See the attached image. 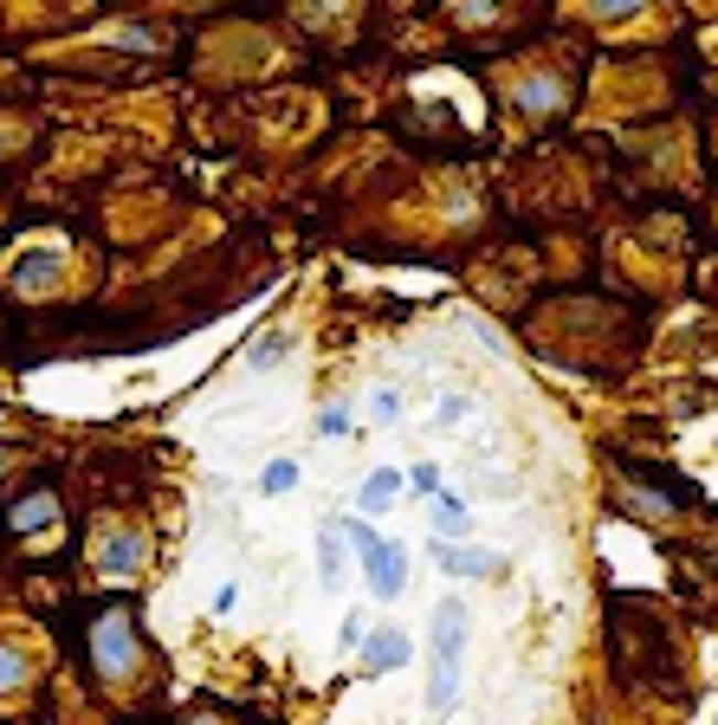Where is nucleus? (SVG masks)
Returning <instances> with one entry per match:
<instances>
[{"instance_id": "f3484780", "label": "nucleus", "mask_w": 718, "mask_h": 725, "mask_svg": "<svg viewBox=\"0 0 718 725\" xmlns=\"http://www.w3.org/2000/svg\"><path fill=\"white\" fill-rule=\"evenodd\" d=\"M408 480L421 486V492H440V467H415V473H408Z\"/></svg>"}, {"instance_id": "f257e3e1", "label": "nucleus", "mask_w": 718, "mask_h": 725, "mask_svg": "<svg viewBox=\"0 0 718 725\" xmlns=\"http://www.w3.org/2000/svg\"><path fill=\"white\" fill-rule=\"evenodd\" d=\"M343 532H350V544L363 551V577H369V589L376 596H401V583H408V571H401V544H388L376 525H363V519H343Z\"/></svg>"}, {"instance_id": "ddd939ff", "label": "nucleus", "mask_w": 718, "mask_h": 725, "mask_svg": "<svg viewBox=\"0 0 718 725\" xmlns=\"http://www.w3.org/2000/svg\"><path fill=\"white\" fill-rule=\"evenodd\" d=\"M363 641H369V616L350 609V616H343V648H363Z\"/></svg>"}, {"instance_id": "9b49d317", "label": "nucleus", "mask_w": 718, "mask_h": 725, "mask_svg": "<svg viewBox=\"0 0 718 725\" xmlns=\"http://www.w3.org/2000/svg\"><path fill=\"white\" fill-rule=\"evenodd\" d=\"M291 486H298V460H272V467L259 473V492H266V499H279Z\"/></svg>"}, {"instance_id": "7ed1b4c3", "label": "nucleus", "mask_w": 718, "mask_h": 725, "mask_svg": "<svg viewBox=\"0 0 718 725\" xmlns=\"http://www.w3.org/2000/svg\"><path fill=\"white\" fill-rule=\"evenodd\" d=\"M433 564H440L447 577H499V571H505L492 551H473V544H460V537H453V544L440 537V544H433Z\"/></svg>"}, {"instance_id": "423d86ee", "label": "nucleus", "mask_w": 718, "mask_h": 725, "mask_svg": "<svg viewBox=\"0 0 718 725\" xmlns=\"http://www.w3.org/2000/svg\"><path fill=\"white\" fill-rule=\"evenodd\" d=\"M408 654H415V641L401 629H383V635H369L363 641V661L376 668V674H388V668H408Z\"/></svg>"}, {"instance_id": "1a4fd4ad", "label": "nucleus", "mask_w": 718, "mask_h": 725, "mask_svg": "<svg viewBox=\"0 0 718 725\" xmlns=\"http://www.w3.org/2000/svg\"><path fill=\"white\" fill-rule=\"evenodd\" d=\"M395 492H401V473H395V467H376V473H369V480H363V505H369V512H376V505H388V499H395Z\"/></svg>"}, {"instance_id": "4468645a", "label": "nucleus", "mask_w": 718, "mask_h": 725, "mask_svg": "<svg viewBox=\"0 0 718 725\" xmlns=\"http://www.w3.org/2000/svg\"><path fill=\"white\" fill-rule=\"evenodd\" d=\"M318 435H350V408H324L318 415Z\"/></svg>"}, {"instance_id": "20e7f679", "label": "nucleus", "mask_w": 718, "mask_h": 725, "mask_svg": "<svg viewBox=\"0 0 718 725\" xmlns=\"http://www.w3.org/2000/svg\"><path fill=\"white\" fill-rule=\"evenodd\" d=\"M460 648H467V609L460 603H440L433 609V654L447 668H460Z\"/></svg>"}, {"instance_id": "f03ea898", "label": "nucleus", "mask_w": 718, "mask_h": 725, "mask_svg": "<svg viewBox=\"0 0 718 725\" xmlns=\"http://www.w3.org/2000/svg\"><path fill=\"white\" fill-rule=\"evenodd\" d=\"M97 661H104V674H130L137 635H130V616H124V609H110V616L97 622Z\"/></svg>"}, {"instance_id": "f8f14e48", "label": "nucleus", "mask_w": 718, "mask_h": 725, "mask_svg": "<svg viewBox=\"0 0 718 725\" xmlns=\"http://www.w3.org/2000/svg\"><path fill=\"white\" fill-rule=\"evenodd\" d=\"M20 680H26V661H20L13 648H0V693H13Z\"/></svg>"}, {"instance_id": "dca6fc26", "label": "nucleus", "mask_w": 718, "mask_h": 725, "mask_svg": "<svg viewBox=\"0 0 718 725\" xmlns=\"http://www.w3.org/2000/svg\"><path fill=\"white\" fill-rule=\"evenodd\" d=\"M467 415V395H440V422H460Z\"/></svg>"}, {"instance_id": "39448f33", "label": "nucleus", "mask_w": 718, "mask_h": 725, "mask_svg": "<svg viewBox=\"0 0 718 725\" xmlns=\"http://www.w3.org/2000/svg\"><path fill=\"white\" fill-rule=\"evenodd\" d=\"M143 564V532H110L97 544V571H110V577H130Z\"/></svg>"}, {"instance_id": "2eb2a0df", "label": "nucleus", "mask_w": 718, "mask_h": 725, "mask_svg": "<svg viewBox=\"0 0 718 725\" xmlns=\"http://www.w3.org/2000/svg\"><path fill=\"white\" fill-rule=\"evenodd\" d=\"M401 415V395L395 388H376V422H395Z\"/></svg>"}, {"instance_id": "0eeeda50", "label": "nucleus", "mask_w": 718, "mask_h": 725, "mask_svg": "<svg viewBox=\"0 0 718 725\" xmlns=\"http://www.w3.org/2000/svg\"><path fill=\"white\" fill-rule=\"evenodd\" d=\"M433 532H440V537H467V532H473V519H467V499H453V492H433Z\"/></svg>"}, {"instance_id": "a211bd4d", "label": "nucleus", "mask_w": 718, "mask_h": 725, "mask_svg": "<svg viewBox=\"0 0 718 725\" xmlns=\"http://www.w3.org/2000/svg\"><path fill=\"white\" fill-rule=\"evenodd\" d=\"M596 7H602V13H628V7H634V0H596Z\"/></svg>"}, {"instance_id": "9d476101", "label": "nucleus", "mask_w": 718, "mask_h": 725, "mask_svg": "<svg viewBox=\"0 0 718 725\" xmlns=\"http://www.w3.org/2000/svg\"><path fill=\"white\" fill-rule=\"evenodd\" d=\"M318 583H324V589H336V583H343V557H336V532H324V537H318Z\"/></svg>"}, {"instance_id": "6e6552de", "label": "nucleus", "mask_w": 718, "mask_h": 725, "mask_svg": "<svg viewBox=\"0 0 718 725\" xmlns=\"http://www.w3.org/2000/svg\"><path fill=\"white\" fill-rule=\"evenodd\" d=\"M46 519H52V486H40V499H20L7 525H13V532H33V525H46Z\"/></svg>"}]
</instances>
